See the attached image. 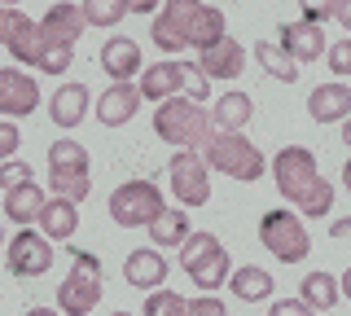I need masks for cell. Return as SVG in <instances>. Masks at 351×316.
<instances>
[{
	"instance_id": "cell-1",
	"label": "cell",
	"mask_w": 351,
	"mask_h": 316,
	"mask_svg": "<svg viewBox=\"0 0 351 316\" xmlns=\"http://www.w3.org/2000/svg\"><path fill=\"white\" fill-rule=\"evenodd\" d=\"M224 14L202 0H162L158 18L149 27V40L162 53H184V49H211L215 40H224Z\"/></svg>"
},
{
	"instance_id": "cell-2",
	"label": "cell",
	"mask_w": 351,
	"mask_h": 316,
	"mask_svg": "<svg viewBox=\"0 0 351 316\" xmlns=\"http://www.w3.org/2000/svg\"><path fill=\"white\" fill-rule=\"evenodd\" d=\"M154 132H158L167 145L176 149H206L215 136V123L211 114L202 110L197 101H189V97H171V101H162L158 110H154Z\"/></svg>"
},
{
	"instance_id": "cell-3",
	"label": "cell",
	"mask_w": 351,
	"mask_h": 316,
	"mask_svg": "<svg viewBox=\"0 0 351 316\" xmlns=\"http://www.w3.org/2000/svg\"><path fill=\"white\" fill-rule=\"evenodd\" d=\"M180 268L189 272V281L202 294H215L219 286H228V277H233L228 250L219 246V237H211V233H193L189 242L180 246Z\"/></svg>"
},
{
	"instance_id": "cell-4",
	"label": "cell",
	"mask_w": 351,
	"mask_h": 316,
	"mask_svg": "<svg viewBox=\"0 0 351 316\" xmlns=\"http://www.w3.org/2000/svg\"><path fill=\"white\" fill-rule=\"evenodd\" d=\"M206 167L219 171V176H233V180H259L263 171H268V162L255 145L246 141V132H215L211 145H206Z\"/></svg>"
},
{
	"instance_id": "cell-5",
	"label": "cell",
	"mask_w": 351,
	"mask_h": 316,
	"mask_svg": "<svg viewBox=\"0 0 351 316\" xmlns=\"http://www.w3.org/2000/svg\"><path fill=\"white\" fill-rule=\"evenodd\" d=\"M49 189L58 193V198H71L80 206L88 198V189H93V180H88V149L80 141H53L49 145Z\"/></svg>"
},
{
	"instance_id": "cell-6",
	"label": "cell",
	"mask_w": 351,
	"mask_h": 316,
	"mask_svg": "<svg viewBox=\"0 0 351 316\" xmlns=\"http://www.w3.org/2000/svg\"><path fill=\"white\" fill-rule=\"evenodd\" d=\"M259 242L272 259H281V264H303L307 250H312V233L303 228V215L277 206V211H268L259 220Z\"/></svg>"
},
{
	"instance_id": "cell-7",
	"label": "cell",
	"mask_w": 351,
	"mask_h": 316,
	"mask_svg": "<svg viewBox=\"0 0 351 316\" xmlns=\"http://www.w3.org/2000/svg\"><path fill=\"white\" fill-rule=\"evenodd\" d=\"M162 211H167V202L154 180H128L110 193V220L119 228H149Z\"/></svg>"
},
{
	"instance_id": "cell-8",
	"label": "cell",
	"mask_w": 351,
	"mask_h": 316,
	"mask_svg": "<svg viewBox=\"0 0 351 316\" xmlns=\"http://www.w3.org/2000/svg\"><path fill=\"white\" fill-rule=\"evenodd\" d=\"M272 180H277L281 198L303 206L307 198H312V189L321 184V171H316V154L303 145H285L277 158H272Z\"/></svg>"
},
{
	"instance_id": "cell-9",
	"label": "cell",
	"mask_w": 351,
	"mask_h": 316,
	"mask_svg": "<svg viewBox=\"0 0 351 316\" xmlns=\"http://www.w3.org/2000/svg\"><path fill=\"white\" fill-rule=\"evenodd\" d=\"M58 303H62V316H88L101 303V264L97 255L80 250L71 264V277L58 286Z\"/></svg>"
},
{
	"instance_id": "cell-10",
	"label": "cell",
	"mask_w": 351,
	"mask_h": 316,
	"mask_svg": "<svg viewBox=\"0 0 351 316\" xmlns=\"http://www.w3.org/2000/svg\"><path fill=\"white\" fill-rule=\"evenodd\" d=\"M167 176H171V193H176L180 206H206L211 202V167H206L202 154L180 149V154L171 158Z\"/></svg>"
},
{
	"instance_id": "cell-11",
	"label": "cell",
	"mask_w": 351,
	"mask_h": 316,
	"mask_svg": "<svg viewBox=\"0 0 351 316\" xmlns=\"http://www.w3.org/2000/svg\"><path fill=\"white\" fill-rule=\"evenodd\" d=\"M5 264L14 277H44L53 268V242L40 228H22L14 242L5 246Z\"/></svg>"
},
{
	"instance_id": "cell-12",
	"label": "cell",
	"mask_w": 351,
	"mask_h": 316,
	"mask_svg": "<svg viewBox=\"0 0 351 316\" xmlns=\"http://www.w3.org/2000/svg\"><path fill=\"white\" fill-rule=\"evenodd\" d=\"M36 106H40L36 80H31L27 71H18V66H0V114L5 119H27V114H36Z\"/></svg>"
},
{
	"instance_id": "cell-13",
	"label": "cell",
	"mask_w": 351,
	"mask_h": 316,
	"mask_svg": "<svg viewBox=\"0 0 351 316\" xmlns=\"http://www.w3.org/2000/svg\"><path fill=\"white\" fill-rule=\"evenodd\" d=\"M88 18H84V5H53L49 14L40 18V31H44V45H58V49H75V40L84 36Z\"/></svg>"
},
{
	"instance_id": "cell-14",
	"label": "cell",
	"mask_w": 351,
	"mask_h": 316,
	"mask_svg": "<svg viewBox=\"0 0 351 316\" xmlns=\"http://www.w3.org/2000/svg\"><path fill=\"white\" fill-rule=\"evenodd\" d=\"M141 97L145 101H171V97H184V62L176 58V62H154V66L141 71Z\"/></svg>"
},
{
	"instance_id": "cell-15",
	"label": "cell",
	"mask_w": 351,
	"mask_h": 316,
	"mask_svg": "<svg viewBox=\"0 0 351 316\" xmlns=\"http://www.w3.org/2000/svg\"><path fill=\"white\" fill-rule=\"evenodd\" d=\"M281 49L290 53L294 62H316V58H325V53H329V40H325L321 23L294 18V23H285V27H281Z\"/></svg>"
},
{
	"instance_id": "cell-16",
	"label": "cell",
	"mask_w": 351,
	"mask_h": 316,
	"mask_svg": "<svg viewBox=\"0 0 351 316\" xmlns=\"http://www.w3.org/2000/svg\"><path fill=\"white\" fill-rule=\"evenodd\" d=\"M197 66H202L206 80H237L241 66H246V49H241L233 36H224V40H215L211 49L197 53Z\"/></svg>"
},
{
	"instance_id": "cell-17",
	"label": "cell",
	"mask_w": 351,
	"mask_h": 316,
	"mask_svg": "<svg viewBox=\"0 0 351 316\" xmlns=\"http://www.w3.org/2000/svg\"><path fill=\"white\" fill-rule=\"evenodd\" d=\"M141 88L136 84H114V88H106L101 97H97V123H106V127H123L132 123V114L141 110Z\"/></svg>"
},
{
	"instance_id": "cell-18",
	"label": "cell",
	"mask_w": 351,
	"mask_h": 316,
	"mask_svg": "<svg viewBox=\"0 0 351 316\" xmlns=\"http://www.w3.org/2000/svg\"><path fill=\"white\" fill-rule=\"evenodd\" d=\"M307 114L316 119V123H343L351 119V88L347 84H316L312 93H307Z\"/></svg>"
},
{
	"instance_id": "cell-19",
	"label": "cell",
	"mask_w": 351,
	"mask_h": 316,
	"mask_svg": "<svg viewBox=\"0 0 351 316\" xmlns=\"http://www.w3.org/2000/svg\"><path fill=\"white\" fill-rule=\"evenodd\" d=\"M97 62H101V71L114 84H132V75L141 71V45L128 40V36H114V40L101 45V58H97Z\"/></svg>"
},
{
	"instance_id": "cell-20",
	"label": "cell",
	"mask_w": 351,
	"mask_h": 316,
	"mask_svg": "<svg viewBox=\"0 0 351 316\" xmlns=\"http://www.w3.org/2000/svg\"><path fill=\"white\" fill-rule=\"evenodd\" d=\"M167 272H171V264L158 255V250H132L128 264H123L128 286H136V290H162Z\"/></svg>"
},
{
	"instance_id": "cell-21",
	"label": "cell",
	"mask_w": 351,
	"mask_h": 316,
	"mask_svg": "<svg viewBox=\"0 0 351 316\" xmlns=\"http://www.w3.org/2000/svg\"><path fill=\"white\" fill-rule=\"evenodd\" d=\"M36 228L49 237V242H71L75 228H80V211H75L71 198H49V206L40 211Z\"/></svg>"
},
{
	"instance_id": "cell-22",
	"label": "cell",
	"mask_w": 351,
	"mask_h": 316,
	"mask_svg": "<svg viewBox=\"0 0 351 316\" xmlns=\"http://www.w3.org/2000/svg\"><path fill=\"white\" fill-rule=\"evenodd\" d=\"M250 119H255V101H250L246 93H237V88L219 93V101H215V110H211L215 132H241Z\"/></svg>"
},
{
	"instance_id": "cell-23",
	"label": "cell",
	"mask_w": 351,
	"mask_h": 316,
	"mask_svg": "<svg viewBox=\"0 0 351 316\" xmlns=\"http://www.w3.org/2000/svg\"><path fill=\"white\" fill-rule=\"evenodd\" d=\"M228 290H233V299H241V303H263V299H272V272L259 268V264H241V268H233V277H228Z\"/></svg>"
},
{
	"instance_id": "cell-24",
	"label": "cell",
	"mask_w": 351,
	"mask_h": 316,
	"mask_svg": "<svg viewBox=\"0 0 351 316\" xmlns=\"http://www.w3.org/2000/svg\"><path fill=\"white\" fill-rule=\"evenodd\" d=\"M49 114H53V123L58 127H75V123H84V114H88V88L84 84H62L58 93H53V101H49Z\"/></svg>"
},
{
	"instance_id": "cell-25",
	"label": "cell",
	"mask_w": 351,
	"mask_h": 316,
	"mask_svg": "<svg viewBox=\"0 0 351 316\" xmlns=\"http://www.w3.org/2000/svg\"><path fill=\"white\" fill-rule=\"evenodd\" d=\"M338 294H343V286H338L334 272H307V277L299 281V299H303L312 312L338 308Z\"/></svg>"
},
{
	"instance_id": "cell-26",
	"label": "cell",
	"mask_w": 351,
	"mask_h": 316,
	"mask_svg": "<svg viewBox=\"0 0 351 316\" xmlns=\"http://www.w3.org/2000/svg\"><path fill=\"white\" fill-rule=\"evenodd\" d=\"M44 206H49V193H44L40 184H27V189L5 193V220H14V224H36Z\"/></svg>"
},
{
	"instance_id": "cell-27",
	"label": "cell",
	"mask_w": 351,
	"mask_h": 316,
	"mask_svg": "<svg viewBox=\"0 0 351 316\" xmlns=\"http://www.w3.org/2000/svg\"><path fill=\"white\" fill-rule=\"evenodd\" d=\"M5 49L14 53V58L22 62V66H36V62H40V53H44V31H40V23H36V18H27V14H22Z\"/></svg>"
},
{
	"instance_id": "cell-28",
	"label": "cell",
	"mask_w": 351,
	"mask_h": 316,
	"mask_svg": "<svg viewBox=\"0 0 351 316\" xmlns=\"http://www.w3.org/2000/svg\"><path fill=\"white\" fill-rule=\"evenodd\" d=\"M250 53H255V62L272 75V80H281V84H294V80H299V62H294L281 45H272V40H255Z\"/></svg>"
},
{
	"instance_id": "cell-29",
	"label": "cell",
	"mask_w": 351,
	"mask_h": 316,
	"mask_svg": "<svg viewBox=\"0 0 351 316\" xmlns=\"http://www.w3.org/2000/svg\"><path fill=\"white\" fill-rule=\"evenodd\" d=\"M149 237H154V246H184L193 237V224L184 220L180 206H167V211L149 224Z\"/></svg>"
},
{
	"instance_id": "cell-30",
	"label": "cell",
	"mask_w": 351,
	"mask_h": 316,
	"mask_svg": "<svg viewBox=\"0 0 351 316\" xmlns=\"http://www.w3.org/2000/svg\"><path fill=\"white\" fill-rule=\"evenodd\" d=\"M132 14L128 0H84V18L88 27H119Z\"/></svg>"
},
{
	"instance_id": "cell-31",
	"label": "cell",
	"mask_w": 351,
	"mask_h": 316,
	"mask_svg": "<svg viewBox=\"0 0 351 316\" xmlns=\"http://www.w3.org/2000/svg\"><path fill=\"white\" fill-rule=\"evenodd\" d=\"M141 316H189V299L176 290H149V299L141 303Z\"/></svg>"
},
{
	"instance_id": "cell-32",
	"label": "cell",
	"mask_w": 351,
	"mask_h": 316,
	"mask_svg": "<svg viewBox=\"0 0 351 316\" xmlns=\"http://www.w3.org/2000/svg\"><path fill=\"white\" fill-rule=\"evenodd\" d=\"M27 184H36V171H31V162H22V158H9V162H0V193L27 189Z\"/></svg>"
},
{
	"instance_id": "cell-33",
	"label": "cell",
	"mask_w": 351,
	"mask_h": 316,
	"mask_svg": "<svg viewBox=\"0 0 351 316\" xmlns=\"http://www.w3.org/2000/svg\"><path fill=\"white\" fill-rule=\"evenodd\" d=\"M184 97H189V101H197V106L211 97V80L202 75V66H197V62H184Z\"/></svg>"
},
{
	"instance_id": "cell-34",
	"label": "cell",
	"mask_w": 351,
	"mask_h": 316,
	"mask_svg": "<svg viewBox=\"0 0 351 316\" xmlns=\"http://www.w3.org/2000/svg\"><path fill=\"white\" fill-rule=\"evenodd\" d=\"M299 211L307 215V220H321V215L334 211V189H329V180L316 184V189H312V198H307V202L299 206Z\"/></svg>"
},
{
	"instance_id": "cell-35",
	"label": "cell",
	"mask_w": 351,
	"mask_h": 316,
	"mask_svg": "<svg viewBox=\"0 0 351 316\" xmlns=\"http://www.w3.org/2000/svg\"><path fill=\"white\" fill-rule=\"evenodd\" d=\"M71 58H75L71 49H58V45H44V53H40V62H36V71H44V75H66V66H71Z\"/></svg>"
},
{
	"instance_id": "cell-36",
	"label": "cell",
	"mask_w": 351,
	"mask_h": 316,
	"mask_svg": "<svg viewBox=\"0 0 351 316\" xmlns=\"http://www.w3.org/2000/svg\"><path fill=\"white\" fill-rule=\"evenodd\" d=\"M325 62H329V71H334V75H351V36L334 40L329 53H325Z\"/></svg>"
},
{
	"instance_id": "cell-37",
	"label": "cell",
	"mask_w": 351,
	"mask_h": 316,
	"mask_svg": "<svg viewBox=\"0 0 351 316\" xmlns=\"http://www.w3.org/2000/svg\"><path fill=\"white\" fill-rule=\"evenodd\" d=\"M299 9L307 23H325V18L338 14V0H299Z\"/></svg>"
},
{
	"instance_id": "cell-38",
	"label": "cell",
	"mask_w": 351,
	"mask_h": 316,
	"mask_svg": "<svg viewBox=\"0 0 351 316\" xmlns=\"http://www.w3.org/2000/svg\"><path fill=\"white\" fill-rule=\"evenodd\" d=\"M189 316H228V308L215 294H202V299H189Z\"/></svg>"
},
{
	"instance_id": "cell-39",
	"label": "cell",
	"mask_w": 351,
	"mask_h": 316,
	"mask_svg": "<svg viewBox=\"0 0 351 316\" xmlns=\"http://www.w3.org/2000/svg\"><path fill=\"white\" fill-rule=\"evenodd\" d=\"M22 136H18V123H0V162H9L18 154Z\"/></svg>"
},
{
	"instance_id": "cell-40",
	"label": "cell",
	"mask_w": 351,
	"mask_h": 316,
	"mask_svg": "<svg viewBox=\"0 0 351 316\" xmlns=\"http://www.w3.org/2000/svg\"><path fill=\"white\" fill-rule=\"evenodd\" d=\"M268 316H312V308H307L303 299H272Z\"/></svg>"
},
{
	"instance_id": "cell-41",
	"label": "cell",
	"mask_w": 351,
	"mask_h": 316,
	"mask_svg": "<svg viewBox=\"0 0 351 316\" xmlns=\"http://www.w3.org/2000/svg\"><path fill=\"white\" fill-rule=\"evenodd\" d=\"M18 9H5L0 5V45H9V36H14V27H18Z\"/></svg>"
},
{
	"instance_id": "cell-42",
	"label": "cell",
	"mask_w": 351,
	"mask_h": 316,
	"mask_svg": "<svg viewBox=\"0 0 351 316\" xmlns=\"http://www.w3.org/2000/svg\"><path fill=\"white\" fill-rule=\"evenodd\" d=\"M334 23H343V27H347V36H351V0H338V14H334Z\"/></svg>"
},
{
	"instance_id": "cell-43",
	"label": "cell",
	"mask_w": 351,
	"mask_h": 316,
	"mask_svg": "<svg viewBox=\"0 0 351 316\" xmlns=\"http://www.w3.org/2000/svg\"><path fill=\"white\" fill-rule=\"evenodd\" d=\"M132 14H154V9H162V0H128Z\"/></svg>"
},
{
	"instance_id": "cell-44",
	"label": "cell",
	"mask_w": 351,
	"mask_h": 316,
	"mask_svg": "<svg viewBox=\"0 0 351 316\" xmlns=\"http://www.w3.org/2000/svg\"><path fill=\"white\" fill-rule=\"evenodd\" d=\"M329 233H334V237H347V233H351V220H334V228H329Z\"/></svg>"
},
{
	"instance_id": "cell-45",
	"label": "cell",
	"mask_w": 351,
	"mask_h": 316,
	"mask_svg": "<svg viewBox=\"0 0 351 316\" xmlns=\"http://www.w3.org/2000/svg\"><path fill=\"white\" fill-rule=\"evenodd\" d=\"M22 316H62V312H53V308H27Z\"/></svg>"
},
{
	"instance_id": "cell-46",
	"label": "cell",
	"mask_w": 351,
	"mask_h": 316,
	"mask_svg": "<svg viewBox=\"0 0 351 316\" xmlns=\"http://www.w3.org/2000/svg\"><path fill=\"white\" fill-rule=\"evenodd\" d=\"M338 286H343V294H347V299H351V268L343 272V281H338Z\"/></svg>"
},
{
	"instance_id": "cell-47",
	"label": "cell",
	"mask_w": 351,
	"mask_h": 316,
	"mask_svg": "<svg viewBox=\"0 0 351 316\" xmlns=\"http://www.w3.org/2000/svg\"><path fill=\"white\" fill-rule=\"evenodd\" d=\"M343 184H347V193H351V158L343 162Z\"/></svg>"
},
{
	"instance_id": "cell-48",
	"label": "cell",
	"mask_w": 351,
	"mask_h": 316,
	"mask_svg": "<svg viewBox=\"0 0 351 316\" xmlns=\"http://www.w3.org/2000/svg\"><path fill=\"white\" fill-rule=\"evenodd\" d=\"M343 141H347V149H351V119L343 123Z\"/></svg>"
},
{
	"instance_id": "cell-49",
	"label": "cell",
	"mask_w": 351,
	"mask_h": 316,
	"mask_svg": "<svg viewBox=\"0 0 351 316\" xmlns=\"http://www.w3.org/2000/svg\"><path fill=\"white\" fill-rule=\"evenodd\" d=\"M0 5H5V9H14V5H18V0H0Z\"/></svg>"
},
{
	"instance_id": "cell-50",
	"label": "cell",
	"mask_w": 351,
	"mask_h": 316,
	"mask_svg": "<svg viewBox=\"0 0 351 316\" xmlns=\"http://www.w3.org/2000/svg\"><path fill=\"white\" fill-rule=\"evenodd\" d=\"M110 316H132V312H110Z\"/></svg>"
},
{
	"instance_id": "cell-51",
	"label": "cell",
	"mask_w": 351,
	"mask_h": 316,
	"mask_svg": "<svg viewBox=\"0 0 351 316\" xmlns=\"http://www.w3.org/2000/svg\"><path fill=\"white\" fill-rule=\"evenodd\" d=\"M0 246H5V228H0Z\"/></svg>"
}]
</instances>
